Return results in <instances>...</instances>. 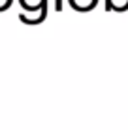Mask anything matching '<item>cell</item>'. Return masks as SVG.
<instances>
[{"mask_svg": "<svg viewBox=\"0 0 128 130\" xmlns=\"http://www.w3.org/2000/svg\"><path fill=\"white\" fill-rule=\"evenodd\" d=\"M55 11H62V0H55Z\"/></svg>", "mask_w": 128, "mask_h": 130, "instance_id": "6", "label": "cell"}, {"mask_svg": "<svg viewBox=\"0 0 128 130\" xmlns=\"http://www.w3.org/2000/svg\"><path fill=\"white\" fill-rule=\"evenodd\" d=\"M98 2L100 0H68V6L79 13H87V11L94 10L98 6Z\"/></svg>", "mask_w": 128, "mask_h": 130, "instance_id": "3", "label": "cell"}, {"mask_svg": "<svg viewBox=\"0 0 128 130\" xmlns=\"http://www.w3.org/2000/svg\"><path fill=\"white\" fill-rule=\"evenodd\" d=\"M47 11H49V6L43 8V10L40 11V13H36V15H26V13L21 11V13H19V21H21V23H25V25H30V26L42 25L43 21L47 19Z\"/></svg>", "mask_w": 128, "mask_h": 130, "instance_id": "2", "label": "cell"}, {"mask_svg": "<svg viewBox=\"0 0 128 130\" xmlns=\"http://www.w3.org/2000/svg\"><path fill=\"white\" fill-rule=\"evenodd\" d=\"M13 2H15V0H0V13H2V11H8V10L13 6Z\"/></svg>", "mask_w": 128, "mask_h": 130, "instance_id": "5", "label": "cell"}, {"mask_svg": "<svg viewBox=\"0 0 128 130\" xmlns=\"http://www.w3.org/2000/svg\"><path fill=\"white\" fill-rule=\"evenodd\" d=\"M19 2V6L23 8V13H32V15H36L43 10V8L49 6V0H17Z\"/></svg>", "mask_w": 128, "mask_h": 130, "instance_id": "1", "label": "cell"}, {"mask_svg": "<svg viewBox=\"0 0 128 130\" xmlns=\"http://www.w3.org/2000/svg\"><path fill=\"white\" fill-rule=\"evenodd\" d=\"M105 10L107 11H128V0H105Z\"/></svg>", "mask_w": 128, "mask_h": 130, "instance_id": "4", "label": "cell"}]
</instances>
